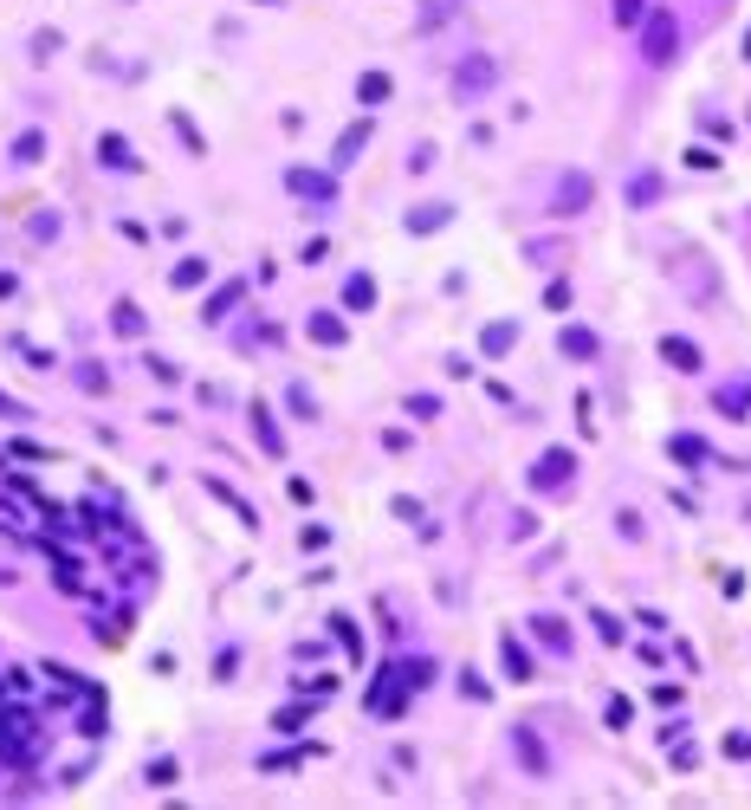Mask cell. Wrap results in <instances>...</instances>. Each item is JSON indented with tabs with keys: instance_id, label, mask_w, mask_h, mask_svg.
<instances>
[{
	"instance_id": "obj_11",
	"label": "cell",
	"mask_w": 751,
	"mask_h": 810,
	"mask_svg": "<svg viewBox=\"0 0 751 810\" xmlns=\"http://www.w3.org/2000/svg\"><path fill=\"white\" fill-rule=\"evenodd\" d=\"M344 305H350V311H370V305H376V279H370V273H356V279L344 286Z\"/></svg>"
},
{
	"instance_id": "obj_1",
	"label": "cell",
	"mask_w": 751,
	"mask_h": 810,
	"mask_svg": "<svg viewBox=\"0 0 751 810\" xmlns=\"http://www.w3.org/2000/svg\"><path fill=\"white\" fill-rule=\"evenodd\" d=\"M408 700H414V687H408L402 661H388L376 681H370V713H376V720H402V713H408Z\"/></svg>"
},
{
	"instance_id": "obj_18",
	"label": "cell",
	"mask_w": 751,
	"mask_h": 810,
	"mask_svg": "<svg viewBox=\"0 0 751 810\" xmlns=\"http://www.w3.org/2000/svg\"><path fill=\"white\" fill-rule=\"evenodd\" d=\"M532 635H544L550 648H570V629L558 623V616H532Z\"/></svg>"
},
{
	"instance_id": "obj_22",
	"label": "cell",
	"mask_w": 751,
	"mask_h": 810,
	"mask_svg": "<svg viewBox=\"0 0 751 810\" xmlns=\"http://www.w3.org/2000/svg\"><path fill=\"white\" fill-rule=\"evenodd\" d=\"M240 292H246V286H220V292H214V299H208V318L220 324V318H227V311L240 305Z\"/></svg>"
},
{
	"instance_id": "obj_9",
	"label": "cell",
	"mask_w": 751,
	"mask_h": 810,
	"mask_svg": "<svg viewBox=\"0 0 751 810\" xmlns=\"http://www.w3.org/2000/svg\"><path fill=\"white\" fill-rule=\"evenodd\" d=\"M512 337H518V324H506V318H499V324H486V331H480V350H486V357H506V350H512Z\"/></svg>"
},
{
	"instance_id": "obj_16",
	"label": "cell",
	"mask_w": 751,
	"mask_h": 810,
	"mask_svg": "<svg viewBox=\"0 0 751 810\" xmlns=\"http://www.w3.org/2000/svg\"><path fill=\"white\" fill-rule=\"evenodd\" d=\"M98 156L110 162V169H136V156H130V143H124V137H104V143H98Z\"/></svg>"
},
{
	"instance_id": "obj_10",
	"label": "cell",
	"mask_w": 751,
	"mask_h": 810,
	"mask_svg": "<svg viewBox=\"0 0 751 810\" xmlns=\"http://www.w3.org/2000/svg\"><path fill=\"white\" fill-rule=\"evenodd\" d=\"M661 357L674 363V370H700V350H693L687 337H661Z\"/></svg>"
},
{
	"instance_id": "obj_2",
	"label": "cell",
	"mask_w": 751,
	"mask_h": 810,
	"mask_svg": "<svg viewBox=\"0 0 751 810\" xmlns=\"http://www.w3.org/2000/svg\"><path fill=\"white\" fill-rule=\"evenodd\" d=\"M674 52H680V13H648L642 20V59L661 72V65H674Z\"/></svg>"
},
{
	"instance_id": "obj_4",
	"label": "cell",
	"mask_w": 751,
	"mask_h": 810,
	"mask_svg": "<svg viewBox=\"0 0 751 810\" xmlns=\"http://www.w3.org/2000/svg\"><path fill=\"white\" fill-rule=\"evenodd\" d=\"M590 195H596L590 175H564V182H558V201H550V208H558V214H576V208H590Z\"/></svg>"
},
{
	"instance_id": "obj_15",
	"label": "cell",
	"mask_w": 751,
	"mask_h": 810,
	"mask_svg": "<svg viewBox=\"0 0 751 810\" xmlns=\"http://www.w3.org/2000/svg\"><path fill=\"white\" fill-rule=\"evenodd\" d=\"M311 337L318 344H344V318L337 311H311Z\"/></svg>"
},
{
	"instance_id": "obj_27",
	"label": "cell",
	"mask_w": 751,
	"mask_h": 810,
	"mask_svg": "<svg viewBox=\"0 0 751 810\" xmlns=\"http://www.w3.org/2000/svg\"><path fill=\"white\" fill-rule=\"evenodd\" d=\"M719 409L726 415H751V389H719Z\"/></svg>"
},
{
	"instance_id": "obj_3",
	"label": "cell",
	"mask_w": 751,
	"mask_h": 810,
	"mask_svg": "<svg viewBox=\"0 0 751 810\" xmlns=\"http://www.w3.org/2000/svg\"><path fill=\"white\" fill-rule=\"evenodd\" d=\"M570 473H576V454H570V448H544L538 461H532V486H538V493H558V486H570Z\"/></svg>"
},
{
	"instance_id": "obj_5",
	"label": "cell",
	"mask_w": 751,
	"mask_h": 810,
	"mask_svg": "<svg viewBox=\"0 0 751 810\" xmlns=\"http://www.w3.org/2000/svg\"><path fill=\"white\" fill-rule=\"evenodd\" d=\"M454 91H460V98H473V91H492V59H460Z\"/></svg>"
},
{
	"instance_id": "obj_23",
	"label": "cell",
	"mask_w": 751,
	"mask_h": 810,
	"mask_svg": "<svg viewBox=\"0 0 751 810\" xmlns=\"http://www.w3.org/2000/svg\"><path fill=\"white\" fill-rule=\"evenodd\" d=\"M72 376H78V389H91V396H104V389H110V376H104V363H78Z\"/></svg>"
},
{
	"instance_id": "obj_31",
	"label": "cell",
	"mask_w": 751,
	"mask_h": 810,
	"mask_svg": "<svg viewBox=\"0 0 751 810\" xmlns=\"http://www.w3.org/2000/svg\"><path fill=\"white\" fill-rule=\"evenodd\" d=\"M642 13H648V0H616V20H622V26H635Z\"/></svg>"
},
{
	"instance_id": "obj_8",
	"label": "cell",
	"mask_w": 751,
	"mask_h": 810,
	"mask_svg": "<svg viewBox=\"0 0 751 810\" xmlns=\"http://www.w3.org/2000/svg\"><path fill=\"white\" fill-rule=\"evenodd\" d=\"M448 201H434V208H408V234H434V227H448Z\"/></svg>"
},
{
	"instance_id": "obj_14",
	"label": "cell",
	"mask_w": 751,
	"mask_h": 810,
	"mask_svg": "<svg viewBox=\"0 0 751 810\" xmlns=\"http://www.w3.org/2000/svg\"><path fill=\"white\" fill-rule=\"evenodd\" d=\"M110 324H117L124 337H143V311H136L130 299H117V305H110Z\"/></svg>"
},
{
	"instance_id": "obj_13",
	"label": "cell",
	"mask_w": 751,
	"mask_h": 810,
	"mask_svg": "<svg viewBox=\"0 0 751 810\" xmlns=\"http://www.w3.org/2000/svg\"><path fill=\"white\" fill-rule=\"evenodd\" d=\"M667 454L687 461V467H700V461H706V441H700V435H674V441H667Z\"/></svg>"
},
{
	"instance_id": "obj_28",
	"label": "cell",
	"mask_w": 751,
	"mask_h": 810,
	"mask_svg": "<svg viewBox=\"0 0 751 810\" xmlns=\"http://www.w3.org/2000/svg\"><path fill=\"white\" fill-rule=\"evenodd\" d=\"M13 156H20V162H39V156H46V137H39V130H26V137L13 143Z\"/></svg>"
},
{
	"instance_id": "obj_20",
	"label": "cell",
	"mask_w": 751,
	"mask_h": 810,
	"mask_svg": "<svg viewBox=\"0 0 751 810\" xmlns=\"http://www.w3.org/2000/svg\"><path fill=\"white\" fill-rule=\"evenodd\" d=\"M454 13H460V0H428V7H422V26L434 33V26H448Z\"/></svg>"
},
{
	"instance_id": "obj_30",
	"label": "cell",
	"mask_w": 751,
	"mask_h": 810,
	"mask_svg": "<svg viewBox=\"0 0 751 810\" xmlns=\"http://www.w3.org/2000/svg\"><path fill=\"white\" fill-rule=\"evenodd\" d=\"M544 305H550V311H564V305H570V286H564V279H550V286H544Z\"/></svg>"
},
{
	"instance_id": "obj_32",
	"label": "cell",
	"mask_w": 751,
	"mask_h": 810,
	"mask_svg": "<svg viewBox=\"0 0 751 810\" xmlns=\"http://www.w3.org/2000/svg\"><path fill=\"white\" fill-rule=\"evenodd\" d=\"M726 759H751V733H726Z\"/></svg>"
},
{
	"instance_id": "obj_26",
	"label": "cell",
	"mask_w": 751,
	"mask_h": 810,
	"mask_svg": "<svg viewBox=\"0 0 751 810\" xmlns=\"http://www.w3.org/2000/svg\"><path fill=\"white\" fill-rule=\"evenodd\" d=\"M304 713H311V694L292 700V707H279V733H292V726H304Z\"/></svg>"
},
{
	"instance_id": "obj_17",
	"label": "cell",
	"mask_w": 751,
	"mask_h": 810,
	"mask_svg": "<svg viewBox=\"0 0 751 810\" xmlns=\"http://www.w3.org/2000/svg\"><path fill=\"white\" fill-rule=\"evenodd\" d=\"M201 279H208V266H201V260H182L175 273H169V286H175V292H194Z\"/></svg>"
},
{
	"instance_id": "obj_21",
	"label": "cell",
	"mask_w": 751,
	"mask_h": 810,
	"mask_svg": "<svg viewBox=\"0 0 751 810\" xmlns=\"http://www.w3.org/2000/svg\"><path fill=\"white\" fill-rule=\"evenodd\" d=\"M363 137H370V124H350L344 137H337V169H344V162H350L356 149H363Z\"/></svg>"
},
{
	"instance_id": "obj_12",
	"label": "cell",
	"mask_w": 751,
	"mask_h": 810,
	"mask_svg": "<svg viewBox=\"0 0 751 810\" xmlns=\"http://www.w3.org/2000/svg\"><path fill=\"white\" fill-rule=\"evenodd\" d=\"M518 765H525V772H550L544 739H538V733H518Z\"/></svg>"
},
{
	"instance_id": "obj_24",
	"label": "cell",
	"mask_w": 751,
	"mask_h": 810,
	"mask_svg": "<svg viewBox=\"0 0 751 810\" xmlns=\"http://www.w3.org/2000/svg\"><path fill=\"white\" fill-rule=\"evenodd\" d=\"M356 98H363V104H382V98H388V78H382V72H363V78H356Z\"/></svg>"
},
{
	"instance_id": "obj_25",
	"label": "cell",
	"mask_w": 751,
	"mask_h": 810,
	"mask_svg": "<svg viewBox=\"0 0 751 810\" xmlns=\"http://www.w3.org/2000/svg\"><path fill=\"white\" fill-rule=\"evenodd\" d=\"M654 195H661V182H654V175H635V182H628V208H648Z\"/></svg>"
},
{
	"instance_id": "obj_29",
	"label": "cell",
	"mask_w": 751,
	"mask_h": 810,
	"mask_svg": "<svg viewBox=\"0 0 751 810\" xmlns=\"http://www.w3.org/2000/svg\"><path fill=\"white\" fill-rule=\"evenodd\" d=\"M506 674H512V681H525V674H532V661H525L518 642H506Z\"/></svg>"
},
{
	"instance_id": "obj_6",
	"label": "cell",
	"mask_w": 751,
	"mask_h": 810,
	"mask_svg": "<svg viewBox=\"0 0 751 810\" xmlns=\"http://www.w3.org/2000/svg\"><path fill=\"white\" fill-rule=\"evenodd\" d=\"M286 182H292V195H304V201H318V195L330 201V195H337V182H330V175H318V169H292Z\"/></svg>"
},
{
	"instance_id": "obj_7",
	"label": "cell",
	"mask_w": 751,
	"mask_h": 810,
	"mask_svg": "<svg viewBox=\"0 0 751 810\" xmlns=\"http://www.w3.org/2000/svg\"><path fill=\"white\" fill-rule=\"evenodd\" d=\"M253 435H260V448L272 454V461L286 454V435H279V422H272V409H266V402H253Z\"/></svg>"
},
{
	"instance_id": "obj_19",
	"label": "cell",
	"mask_w": 751,
	"mask_h": 810,
	"mask_svg": "<svg viewBox=\"0 0 751 810\" xmlns=\"http://www.w3.org/2000/svg\"><path fill=\"white\" fill-rule=\"evenodd\" d=\"M564 357H596V337L583 331V324H570V331H564Z\"/></svg>"
}]
</instances>
